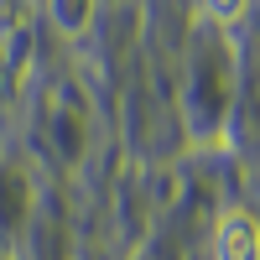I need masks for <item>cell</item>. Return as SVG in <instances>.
Segmentation results:
<instances>
[{"label": "cell", "mask_w": 260, "mask_h": 260, "mask_svg": "<svg viewBox=\"0 0 260 260\" xmlns=\"http://www.w3.org/2000/svg\"><path fill=\"white\" fill-rule=\"evenodd\" d=\"M26 21H31V0H0V47L16 31H26Z\"/></svg>", "instance_id": "3957f363"}, {"label": "cell", "mask_w": 260, "mask_h": 260, "mask_svg": "<svg viewBox=\"0 0 260 260\" xmlns=\"http://www.w3.org/2000/svg\"><path fill=\"white\" fill-rule=\"evenodd\" d=\"M198 11H203L208 21H219V26H234V21H245L250 0H198Z\"/></svg>", "instance_id": "277c9868"}, {"label": "cell", "mask_w": 260, "mask_h": 260, "mask_svg": "<svg viewBox=\"0 0 260 260\" xmlns=\"http://www.w3.org/2000/svg\"><path fill=\"white\" fill-rule=\"evenodd\" d=\"M213 260H260V219L250 208H224L213 224Z\"/></svg>", "instance_id": "6da1fadb"}, {"label": "cell", "mask_w": 260, "mask_h": 260, "mask_svg": "<svg viewBox=\"0 0 260 260\" xmlns=\"http://www.w3.org/2000/svg\"><path fill=\"white\" fill-rule=\"evenodd\" d=\"M94 11H99V0H52V16H57V26L68 37L89 31L94 26Z\"/></svg>", "instance_id": "7a4b0ae2"}]
</instances>
